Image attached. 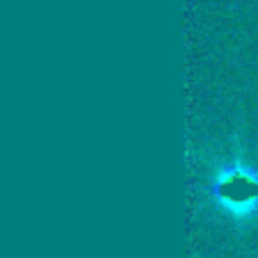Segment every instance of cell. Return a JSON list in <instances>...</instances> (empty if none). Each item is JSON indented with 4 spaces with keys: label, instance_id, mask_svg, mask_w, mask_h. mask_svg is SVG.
<instances>
[{
    "label": "cell",
    "instance_id": "6da1fadb",
    "mask_svg": "<svg viewBox=\"0 0 258 258\" xmlns=\"http://www.w3.org/2000/svg\"><path fill=\"white\" fill-rule=\"evenodd\" d=\"M206 197L235 229H247L258 222V167L244 156L240 144L210 162Z\"/></svg>",
    "mask_w": 258,
    "mask_h": 258
}]
</instances>
